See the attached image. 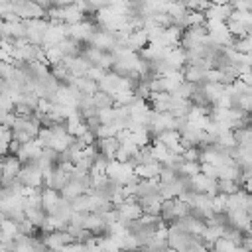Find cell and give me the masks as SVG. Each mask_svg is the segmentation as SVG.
<instances>
[{"instance_id": "obj_1", "label": "cell", "mask_w": 252, "mask_h": 252, "mask_svg": "<svg viewBox=\"0 0 252 252\" xmlns=\"http://www.w3.org/2000/svg\"><path fill=\"white\" fill-rule=\"evenodd\" d=\"M234 8L232 4H211V8L205 12V20H213V22H228L232 16Z\"/></svg>"}, {"instance_id": "obj_2", "label": "cell", "mask_w": 252, "mask_h": 252, "mask_svg": "<svg viewBox=\"0 0 252 252\" xmlns=\"http://www.w3.org/2000/svg\"><path fill=\"white\" fill-rule=\"evenodd\" d=\"M96 152L100 154V156H104L106 159H110V161H114L116 159V154H118V150H120V142L116 140V138H106V140H96Z\"/></svg>"}, {"instance_id": "obj_3", "label": "cell", "mask_w": 252, "mask_h": 252, "mask_svg": "<svg viewBox=\"0 0 252 252\" xmlns=\"http://www.w3.org/2000/svg\"><path fill=\"white\" fill-rule=\"evenodd\" d=\"M69 87H75L85 96H93L94 93H98V83L93 81V79H89L87 75L85 77H73V83Z\"/></svg>"}, {"instance_id": "obj_4", "label": "cell", "mask_w": 252, "mask_h": 252, "mask_svg": "<svg viewBox=\"0 0 252 252\" xmlns=\"http://www.w3.org/2000/svg\"><path fill=\"white\" fill-rule=\"evenodd\" d=\"M63 63L67 65V69H69V73H71L73 77H85V75L89 73V69H91V63H89L87 59H83L81 55H79V57L65 59Z\"/></svg>"}, {"instance_id": "obj_5", "label": "cell", "mask_w": 252, "mask_h": 252, "mask_svg": "<svg viewBox=\"0 0 252 252\" xmlns=\"http://www.w3.org/2000/svg\"><path fill=\"white\" fill-rule=\"evenodd\" d=\"M161 167H163V165H161L159 161H154V163H150V165H138V167H134V171H136L138 179H159Z\"/></svg>"}, {"instance_id": "obj_6", "label": "cell", "mask_w": 252, "mask_h": 252, "mask_svg": "<svg viewBox=\"0 0 252 252\" xmlns=\"http://www.w3.org/2000/svg\"><path fill=\"white\" fill-rule=\"evenodd\" d=\"M59 201H61V195H59L57 191H53V189H49V187L41 189V207H43L45 213L51 211Z\"/></svg>"}, {"instance_id": "obj_7", "label": "cell", "mask_w": 252, "mask_h": 252, "mask_svg": "<svg viewBox=\"0 0 252 252\" xmlns=\"http://www.w3.org/2000/svg\"><path fill=\"white\" fill-rule=\"evenodd\" d=\"M93 102H94V108L96 110H104V108H114V98L102 91L94 93L93 94Z\"/></svg>"}, {"instance_id": "obj_8", "label": "cell", "mask_w": 252, "mask_h": 252, "mask_svg": "<svg viewBox=\"0 0 252 252\" xmlns=\"http://www.w3.org/2000/svg\"><path fill=\"white\" fill-rule=\"evenodd\" d=\"M240 191V183L238 181H230V179H217V193L222 195H234Z\"/></svg>"}, {"instance_id": "obj_9", "label": "cell", "mask_w": 252, "mask_h": 252, "mask_svg": "<svg viewBox=\"0 0 252 252\" xmlns=\"http://www.w3.org/2000/svg\"><path fill=\"white\" fill-rule=\"evenodd\" d=\"M232 134H234L236 146H248V144H252V126H244V128L232 130Z\"/></svg>"}, {"instance_id": "obj_10", "label": "cell", "mask_w": 252, "mask_h": 252, "mask_svg": "<svg viewBox=\"0 0 252 252\" xmlns=\"http://www.w3.org/2000/svg\"><path fill=\"white\" fill-rule=\"evenodd\" d=\"M226 203H228V195H222V193L213 195V213L215 215H224L226 213Z\"/></svg>"}, {"instance_id": "obj_11", "label": "cell", "mask_w": 252, "mask_h": 252, "mask_svg": "<svg viewBox=\"0 0 252 252\" xmlns=\"http://www.w3.org/2000/svg\"><path fill=\"white\" fill-rule=\"evenodd\" d=\"M213 250H215V252H236V250H238V246H236L234 242L226 240V238H220V240H217V242H215Z\"/></svg>"}, {"instance_id": "obj_12", "label": "cell", "mask_w": 252, "mask_h": 252, "mask_svg": "<svg viewBox=\"0 0 252 252\" xmlns=\"http://www.w3.org/2000/svg\"><path fill=\"white\" fill-rule=\"evenodd\" d=\"M240 246H242V248H246L248 252H252V236H250L248 232H244V236H242V242H240Z\"/></svg>"}]
</instances>
